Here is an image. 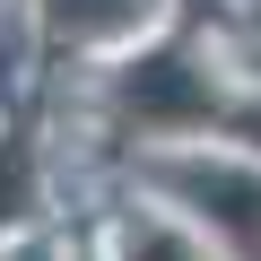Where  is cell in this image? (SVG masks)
<instances>
[{
    "mask_svg": "<svg viewBox=\"0 0 261 261\" xmlns=\"http://www.w3.org/2000/svg\"><path fill=\"white\" fill-rule=\"evenodd\" d=\"M9 261H35V252H9Z\"/></svg>",
    "mask_w": 261,
    "mask_h": 261,
    "instance_id": "obj_6",
    "label": "cell"
},
{
    "mask_svg": "<svg viewBox=\"0 0 261 261\" xmlns=\"http://www.w3.org/2000/svg\"><path fill=\"white\" fill-rule=\"evenodd\" d=\"M35 218V140L27 130H0V235Z\"/></svg>",
    "mask_w": 261,
    "mask_h": 261,
    "instance_id": "obj_4",
    "label": "cell"
},
{
    "mask_svg": "<svg viewBox=\"0 0 261 261\" xmlns=\"http://www.w3.org/2000/svg\"><path fill=\"white\" fill-rule=\"evenodd\" d=\"M183 192L226 226V235H244L252 252H261V174H235V166H192L183 174Z\"/></svg>",
    "mask_w": 261,
    "mask_h": 261,
    "instance_id": "obj_2",
    "label": "cell"
},
{
    "mask_svg": "<svg viewBox=\"0 0 261 261\" xmlns=\"http://www.w3.org/2000/svg\"><path fill=\"white\" fill-rule=\"evenodd\" d=\"M122 113L140 122V130H192V122H209L218 113V96H209V79L192 70V53H148V61H130L122 70Z\"/></svg>",
    "mask_w": 261,
    "mask_h": 261,
    "instance_id": "obj_1",
    "label": "cell"
},
{
    "mask_svg": "<svg viewBox=\"0 0 261 261\" xmlns=\"http://www.w3.org/2000/svg\"><path fill=\"white\" fill-rule=\"evenodd\" d=\"M122 261H200L174 226H122Z\"/></svg>",
    "mask_w": 261,
    "mask_h": 261,
    "instance_id": "obj_5",
    "label": "cell"
},
{
    "mask_svg": "<svg viewBox=\"0 0 261 261\" xmlns=\"http://www.w3.org/2000/svg\"><path fill=\"white\" fill-rule=\"evenodd\" d=\"M148 18V0H44V27L61 44H113Z\"/></svg>",
    "mask_w": 261,
    "mask_h": 261,
    "instance_id": "obj_3",
    "label": "cell"
}]
</instances>
